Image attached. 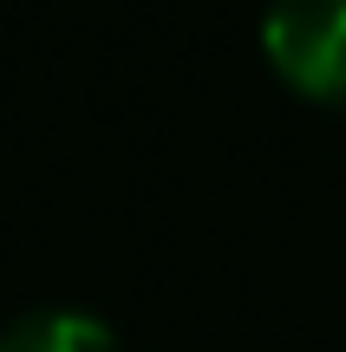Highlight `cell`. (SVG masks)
Instances as JSON below:
<instances>
[{
  "label": "cell",
  "mask_w": 346,
  "mask_h": 352,
  "mask_svg": "<svg viewBox=\"0 0 346 352\" xmlns=\"http://www.w3.org/2000/svg\"><path fill=\"white\" fill-rule=\"evenodd\" d=\"M268 59L288 85L314 98H346V0H294L261 20Z\"/></svg>",
  "instance_id": "obj_1"
},
{
  "label": "cell",
  "mask_w": 346,
  "mask_h": 352,
  "mask_svg": "<svg viewBox=\"0 0 346 352\" xmlns=\"http://www.w3.org/2000/svg\"><path fill=\"white\" fill-rule=\"evenodd\" d=\"M0 352H118V340L85 307H33L0 327Z\"/></svg>",
  "instance_id": "obj_2"
}]
</instances>
